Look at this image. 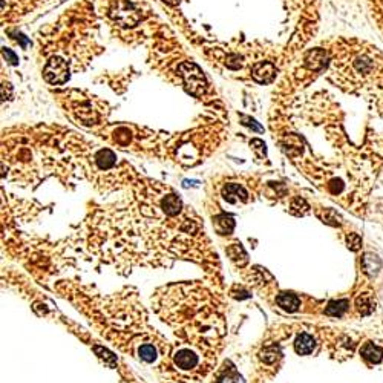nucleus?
I'll return each mask as SVG.
<instances>
[{
	"label": "nucleus",
	"mask_w": 383,
	"mask_h": 383,
	"mask_svg": "<svg viewBox=\"0 0 383 383\" xmlns=\"http://www.w3.org/2000/svg\"><path fill=\"white\" fill-rule=\"evenodd\" d=\"M4 56H8L13 65H16V63H17V59H16V56H14V54H13L11 51H8V49H4Z\"/></svg>",
	"instance_id": "nucleus-10"
},
{
	"label": "nucleus",
	"mask_w": 383,
	"mask_h": 383,
	"mask_svg": "<svg viewBox=\"0 0 383 383\" xmlns=\"http://www.w3.org/2000/svg\"><path fill=\"white\" fill-rule=\"evenodd\" d=\"M380 259L374 254H366L365 259H363V268L366 273H369V275H375V273L378 271L380 268Z\"/></svg>",
	"instance_id": "nucleus-6"
},
{
	"label": "nucleus",
	"mask_w": 383,
	"mask_h": 383,
	"mask_svg": "<svg viewBox=\"0 0 383 383\" xmlns=\"http://www.w3.org/2000/svg\"><path fill=\"white\" fill-rule=\"evenodd\" d=\"M278 304L287 311H296L299 307V299L293 293H284L278 297Z\"/></svg>",
	"instance_id": "nucleus-5"
},
{
	"label": "nucleus",
	"mask_w": 383,
	"mask_h": 383,
	"mask_svg": "<svg viewBox=\"0 0 383 383\" xmlns=\"http://www.w3.org/2000/svg\"><path fill=\"white\" fill-rule=\"evenodd\" d=\"M46 81L52 83V84H60L63 81H66V78L69 77V68L66 65L65 60L62 59H52L43 72Z\"/></svg>",
	"instance_id": "nucleus-1"
},
{
	"label": "nucleus",
	"mask_w": 383,
	"mask_h": 383,
	"mask_svg": "<svg viewBox=\"0 0 383 383\" xmlns=\"http://www.w3.org/2000/svg\"><path fill=\"white\" fill-rule=\"evenodd\" d=\"M360 354L369 363H378L383 359V351L377 345H374V344L363 345V348L360 350Z\"/></svg>",
	"instance_id": "nucleus-4"
},
{
	"label": "nucleus",
	"mask_w": 383,
	"mask_h": 383,
	"mask_svg": "<svg viewBox=\"0 0 383 383\" xmlns=\"http://www.w3.org/2000/svg\"><path fill=\"white\" fill-rule=\"evenodd\" d=\"M348 308V302L347 301H337L330 304V307L326 308V314H331V316H341L345 310Z\"/></svg>",
	"instance_id": "nucleus-7"
},
{
	"label": "nucleus",
	"mask_w": 383,
	"mask_h": 383,
	"mask_svg": "<svg viewBox=\"0 0 383 383\" xmlns=\"http://www.w3.org/2000/svg\"><path fill=\"white\" fill-rule=\"evenodd\" d=\"M347 244H348V247L351 248V250H359L360 247H362V239H360V236L359 235H356V233H350L348 235V238H347Z\"/></svg>",
	"instance_id": "nucleus-9"
},
{
	"label": "nucleus",
	"mask_w": 383,
	"mask_h": 383,
	"mask_svg": "<svg viewBox=\"0 0 383 383\" xmlns=\"http://www.w3.org/2000/svg\"><path fill=\"white\" fill-rule=\"evenodd\" d=\"M275 66L271 63H258L253 68V77L259 81V83H268L275 78Z\"/></svg>",
	"instance_id": "nucleus-2"
},
{
	"label": "nucleus",
	"mask_w": 383,
	"mask_h": 383,
	"mask_svg": "<svg viewBox=\"0 0 383 383\" xmlns=\"http://www.w3.org/2000/svg\"><path fill=\"white\" fill-rule=\"evenodd\" d=\"M294 350L299 356H307L310 353H313L314 350V339L307 334V333H302L301 336H297L296 342H294Z\"/></svg>",
	"instance_id": "nucleus-3"
},
{
	"label": "nucleus",
	"mask_w": 383,
	"mask_h": 383,
	"mask_svg": "<svg viewBox=\"0 0 383 383\" xmlns=\"http://www.w3.org/2000/svg\"><path fill=\"white\" fill-rule=\"evenodd\" d=\"M140 357L146 362H152L156 357V351L152 345H144L140 348Z\"/></svg>",
	"instance_id": "nucleus-8"
}]
</instances>
